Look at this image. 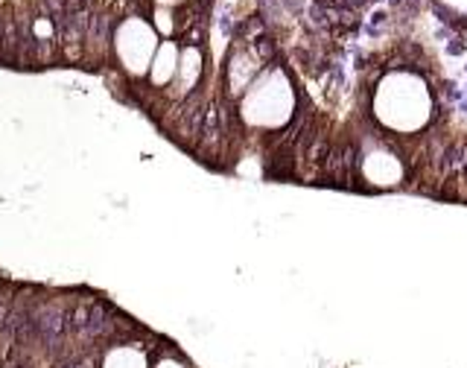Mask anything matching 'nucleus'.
Here are the masks:
<instances>
[{"label": "nucleus", "instance_id": "f257e3e1", "mask_svg": "<svg viewBox=\"0 0 467 368\" xmlns=\"http://www.w3.org/2000/svg\"><path fill=\"white\" fill-rule=\"evenodd\" d=\"M371 121L391 138H412L435 121V91L418 68L398 65L371 88Z\"/></svg>", "mask_w": 467, "mask_h": 368}, {"label": "nucleus", "instance_id": "f03ea898", "mask_svg": "<svg viewBox=\"0 0 467 368\" xmlns=\"http://www.w3.org/2000/svg\"><path fill=\"white\" fill-rule=\"evenodd\" d=\"M240 121L252 131H281L298 114V88L284 65L263 68L252 88L237 100Z\"/></svg>", "mask_w": 467, "mask_h": 368}, {"label": "nucleus", "instance_id": "7ed1b4c3", "mask_svg": "<svg viewBox=\"0 0 467 368\" xmlns=\"http://www.w3.org/2000/svg\"><path fill=\"white\" fill-rule=\"evenodd\" d=\"M357 173H359V182L368 190L386 194V190H394L406 182V158L398 152V146L386 141L383 135L368 138L357 155Z\"/></svg>", "mask_w": 467, "mask_h": 368}, {"label": "nucleus", "instance_id": "20e7f679", "mask_svg": "<svg viewBox=\"0 0 467 368\" xmlns=\"http://www.w3.org/2000/svg\"><path fill=\"white\" fill-rule=\"evenodd\" d=\"M158 33L146 18H126L114 33V56L120 62L126 77H146L152 65V56L158 50Z\"/></svg>", "mask_w": 467, "mask_h": 368}, {"label": "nucleus", "instance_id": "39448f33", "mask_svg": "<svg viewBox=\"0 0 467 368\" xmlns=\"http://www.w3.org/2000/svg\"><path fill=\"white\" fill-rule=\"evenodd\" d=\"M272 50H263V41H240L234 44L228 58H225V70H223V79H225V94L231 100H240L252 82L263 73L266 68Z\"/></svg>", "mask_w": 467, "mask_h": 368}, {"label": "nucleus", "instance_id": "423d86ee", "mask_svg": "<svg viewBox=\"0 0 467 368\" xmlns=\"http://www.w3.org/2000/svg\"><path fill=\"white\" fill-rule=\"evenodd\" d=\"M204 77V50L199 44H187L182 47V58H179V73H175V82L167 88L170 97L175 100H187L193 97V91L199 88Z\"/></svg>", "mask_w": 467, "mask_h": 368}, {"label": "nucleus", "instance_id": "0eeeda50", "mask_svg": "<svg viewBox=\"0 0 467 368\" xmlns=\"http://www.w3.org/2000/svg\"><path fill=\"white\" fill-rule=\"evenodd\" d=\"M179 58H182V47L179 41H161L158 50L152 56V65H150V73H146V82L155 91H167V88L175 82V73H179Z\"/></svg>", "mask_w": 467, "mask_h": 368}, {"label": "nucleus", "instance_id": "6e6552de", "mask_svg": "<svg viewBox=\"0 0 467 368\" xmlns=\"http://www.w3.org/2000/svg\"><path fill=\"white\" fill-rule=\"evenodd\" d=\"M97 368H152V354L150 348L135 340L114 342L102 351Z\"/></svg>", "mask_w": 467, "mask_h": 368}, {"label": "nucleus", "instance_id": "1a4fd4ad", "mask_svg": "<svg viewBox=\"0 0 467 368\" xmlns=\"http://www.w3.org/2000/svg\"><path fill=\"white\" fill-rule=\"evenodd\" d=\"M150 24L152 29L158 33V38H172L175 33H179V21H175V9H164V6H155L150 12Z\"/></svg>", "mask_w": 467, "mask_h": 368}, {"label": "nucleus", "instance_id": "9d476101", "mask_svg": "<svg viewBox=\"0 0 467 368\" xmlns=\"http://www.w3.org/2000/svg\"><path fill=\"white\" fill-rule=\"evenodd\" d=\"M438 15L452 24H467V0H432Z\"/></svg>", "mask_w": 467, "mask_h": 368}, {"label": "nucleus", "instance_id": "9b49d317", "mask_svg": "<svg viewBox=\"0 0 467 368\" xmlns=\"http://www.w3.org/2000/svg\"><path fill=\"white\" fill-rule=\"evenodd\" d=\"M152 368H193L179 351H167V354H155L152 357Z\"/></svg>", "mask_w": 467, "mask_h": 368}, {"label": "nucleus", "instance_id": "f8f14e48", "mask_svg": "<svg viewBox=\"0 0 467 368\" xmlns=\"http://www.w3.org/2000/svg\"><path fill=\"white\" fill-rule=\"evenodd\" d=\"M33 33H36L41 41H50V38H53V24L41 18V21H36V24H33Z\"/></svg>", "mask_w": 467, "mask_h": 368}, {"label": "nucleus", "instance_id": "ddd939ff", "mask_svg": "<svg viewBox=\"0 0 467 368\" xmlns=\"http://www.w3.org/2000/svg\"><path fill=\"white\" fill-rule=\"evenodd\" d=\"M155 6H164V9H179V6H184L187 0H152Z\"/></svg>", "mask_w": 467, "mask_h": 368}]
</instances>
